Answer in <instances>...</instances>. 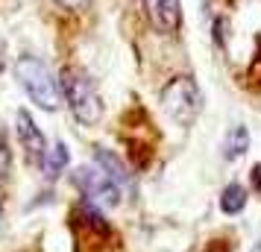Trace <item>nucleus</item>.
<instances>
[{"instance_id":"13","label":"nucleus","mask_w":261,"mask_h":252,"mask_svg":"<svg viewBox=\"0 0 261 252\" xmlns=\"http://www.w3.org/2000/svg\"><path fill=\"white\" fill-rule=\"evenodd\" d=\"M249 179H252V185H255V191L261 193V161L252 167V173H249Z\"/></svg>"},{"instance_id":"5","label":"nucleus","mask_w":261,"mask_h":252,"mask_svg":"<svg viewBox=\"0 0 261 252\" xmlns=\"http://www.w3.org/2000/svg\"><path fill=\"white\" fill-rule=\"evenodd\" d=\"M144 12L155 33L173 36L182 26V3L179 0H144Z\"/></svg>"},{"instance_id":"6","label":"nucleus","mask_w":261,"mask_h":252,"mask_svg":"<svg viewBox=\"0 0 261 252\" xmlns=\"http://www.w3.org/2000/svg\"><path fill=\"white\" fill-rule=\"evenodd\" d=\"M15 126H18V141H21V147H24V153L33 161H41L44 164V158H47V141H44V135H41V129L36 126V120L30 118V111H18L15 115Z\"/></svg>"},{"instance_id":"14","label":"nucleus","mask_w":261,"mask_h":252,"mask_svg":"<svg viewBox=\"0 0 261 252\" xmlns=\"http://www.w3.org/2000/svg\"><path fill=\"white\" fill-rule=\"evenodd\" d=\"M88 0H59V6H65V9H83Z\"/></svg>"},{"instance_id":"1","label":"nucleus","mask_w":261,"mask_h":252,"mask_svg":"<svg viewBox=\"0 0 261 252\" xmlns=\"http://www.w3.org/2000/svg\"><path fill=\"white\" fill-rule=\"evenodd\" d=\"M59 88H62V94H65V100H68V108L73 111V118L80 120V123L94 126L97 120L103 118L100 91H97L94 79L83 68H62Z\"/></svg>"},{"instance_id":"15","label":"nucleus","mask_w":261,"mask_h":252,"mask_svg":"<svg viewBox=\"0 0 261 252\" xmlns=\"http://www.w3.org/2000/svg\"><path fill=\"white\" fill-rule=\"evenodd\" d=\"M252 252H261V246H258V249H252Z\"/></svg>"},{"instance_id":"4","label":"nucleus","mask_w":261,"mask_h":252,"mask_svg":"<svg viewBox=\"0 0 261 252\" xmlns=\"http://www.w3.org/2000/svg\"><path fill=\"white\" fill-rule=\"evenodd\" d=\"M73 185L83 191V197L88 203H94V205L115 208V205L120 203V185L112 179L103 167H94V164L80 167L73 173Z\"/></svg>"},{"instance_id":"7","label":"nucleus","mask_w":261,"mask_h":252,"mask_svg":"<svg viewBox=\"0 0 261 252\" xmlns=\"http://www.w3.org/2000/svg\"><path fill=\"white\" fill-rule=\"evenodd\" d=\"M247 150H249V132H247V126L238 123V126H232L223 138V158L226 161H235V158H241Z\"/></svg>"},{"instance_id":"12","label":"nucleus","mask_w":261,"mask_h":252,"mask_svg":"<svg viewBox=\"0 0 261 252\" xmlns=\"http://www.w3.org/2000/svg\"><path fill=\"white\" fill-rule=\"evenodd\" d=\"M249 76H252L255 82H261V47H258V53H255L252 65H249Z\"/></svg>"},{"instance_id":"11","label":"nucleus","mask_w":261,"mask_h":252,"mask_svg":"<svg viewBox=\"0 0 261 252\" xmlns=\"http://www.w3.org/2000/svg\"><path fill=\"white\" fill-rule=\"evenodd\" d=\"M9 170V144H6V132L0 126V176Z\"/></svg>"},{"instance_id":"2","label":"nucleus","mask_w":261,"mask_h":252,"mask_svg":"<svg viewBox=\"0 0 261 252\" xmlns=\"http://www.w3.org/2000/svg\"><path fill=\"white\" fill-rule=\"evenodd\" d=\"M15 76H18L21 88L30 94L33 103H38V106L47 108V111H56V108H59L62 88H59V82L53 79V73L47 71L44 62L33 59V56H24V59L15 62Z\"/></svg>"},{"instance_id":"10","label":"nucleus","mask_w":261,"mask_h":252,"mask_svg":"<svg viewBox=\"0 0 261 252\" xmlns=\"http://www.w3.org/2000/svg\"><path fill=\"white\" fill-rule=\"evenodd\" d=\"M65 164H68V147L56 144L53 150H47V158H44V170H47V176L62 173V167H65Z\"/></svg>"},{"instance_id":"8","label":"nucleus","mask_w":261,"mask_h":252,"mask_svg":"<svg viewBox=\"0 0 261 252\" xmlns=\"http://www.w3.org/2000/svg\"><path fill=\"white\" fill-rule=\"evenodd\" d=\"M244 205H247V188H244V185H238V182L226 185L223 193H220V211L232 217V214H241V211H244Z\"/></svg>"},{"instance_id":"9","label":"nucleus","mask_w":261,"mask_h":252,"mask_svg":"<svg viewBox=\"0 0 261 252\" xmlns=\"http://www.w3.org/2000/svg\"><path fill=\"white\" fill-rule=\"evenodd\" d=\"M97 161H100V167L106 170L109 176L118 182V185H120V182H126V167L120 164L118 156H112L109 150H97Z\"/></svg>"},{"instance_id":"3","label":"nucleus","mask_w":261,"mask_h":252,"mask_svg":"<svg viewBox=\"0 0 261 252\" xmlns=\"http://www.w3.org/2000/svg\"><path fill=\"white\" fill-rule=\"evenodd\" d=\"M162 106L173 123L191 126L202 111V91L194 82V76H173L162 91Z\"/></svg>"}]
</instances>
